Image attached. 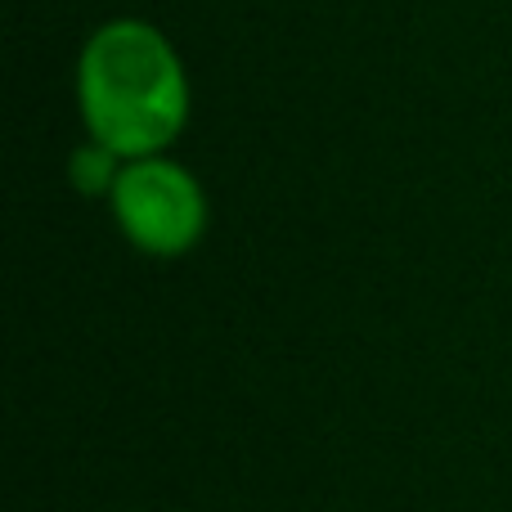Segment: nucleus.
<instances>
[{
  "label": "nucleus",
  "mask_w": 512,
  "mask_h": 512,
  "mask_svg": "<svg viewBox=\"0 0 512 512\" xmlns=\"http://www.w3.org/2000/svg\"><path fill=\"white\" fill-rule=\"evenodd\" d=\"M77 113L86 140L126 162L171 153L194 113L176 41L135 14L99 23L77 54Z\"/></svg>",
  "instance_id": "obj_1"
},
{
  "label": "nucleus",
  "mask_w": 512,
  "mask_h": 512,
  "mask_svg": "<svg viewBox=\"0 0 512 512\" xmlns=\"http://www.w3.org/2000/svg\"><path fill=\"white\" fill-rule=\"evenodd\" d=\"M108 212H113L122 239L153 261L189 256L207 239V225H212V203H207L203 180L171 153L126 162L113 198H108Z\"/></svg>",
  "instance_id": "obj_2"
},
{
  "label": "nucleus",
  "mask_w": 512,
  "mask_h": 512,
  "mask_svg": "<svg viewBox=\"0 0 512 512\" xmlns=\"http://www.w3.org/2000/svg\"><path fill=\"white\" fill-rule=\"evenodd\" d=\"M122 167H126V158H117L113 149H104V144H95V140H81L77 149L68 153V185L77 189L81 198H104L108 203Z\"/></svg>",
  "instance_id": "obj_3"
}]
</instances>
